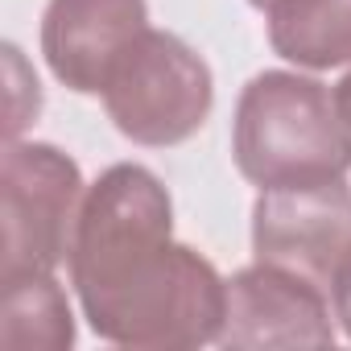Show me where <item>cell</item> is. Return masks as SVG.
I'll list each match as a JSON object with an SVG mask.
<instances>
[{
	"instance_id": "13",
	"label": "cell",
	"mask_w": 351,
	"mask_h": 351,
	"mask_svg": "<svg viewBox=\"0 0 351 351\" xmlns=\"http://www.w3.org/2000/svg\"><path fill=\"white\" fill-rule=\"evenodd\" d=\"M248 5H252V9H269V5H273V0H248Z\"/></svg>"
},
{
	"instance_id": "11",
	"label": "cell",
	"mask_w": 351,
	"mask_h": 351,
	"mask_svg": "<svg viewBox=\"0 0 351 351\" xmlns=\"http://www.w3.org/2000/svg\"><path fill=\"white\" fill-rule=\"evenodd\" d=\"M330 310H335V322L343 326V335L351 339V252L339 261V269L330 277Z\"/></svg>"
},
{
	"instance_id": "7",
	"label": "cell",
	"mask_w": 351,
	"mask_h": 351,
	"mask_svg": "<svg viewBox=\"0 0 351 351\" xmlns=\"http://www.w3.org/2000/svg\"><path fill=\"white\" fill-rule=\"evenodd\" d=\"M145 29V0H50L42 13V54L62 87L99 95L116 58Z\"/></svg>"
},
{
	"instance_id": "5",
	"label": "cell",
	"mask_w": 351,
	"mask_h": 351,
	"mask_svg": "<svg viewBox=\"0 0 351 351\" xmlns=\"http://www.w3.org/2000/svg\"><path fill=\"white\" fill-rule=\"evenodd\" d=\"M256 261L314 277L330 293L339 261L351 252V186L343 178L261 191L252 207Z\"/></svg>"
},
{
	"instance_id": "12",
	"label": "cell",
	"mask_w": 351,
	"mask_h": 351,
	"mask_svg": "<svg viewBox=\"0 0 351 351\" xmlns=\"http://www.w3.org/2000/svg\"><path fill=\"white\" fill-rule=\"evenodd\" d=\"M330 91H335V108H339L343 124L351 128V71H347V75H343V79H339V83H335Z\"/></svg>"
},
{
	"instance_id": "9",
	"label": "cell",
	"mask_w": 351,
	"mask_h": 351,
	"mask_svg": "<svg viewBox=\"0 0 351 351\" xmlns=\"http://www.w3.org/2000/svg\"><path fill=\"white\" fill-rule=\"evenodd\" d=\"M0 339L5 347L66 351L75 343V314L54 273H21L0 281Z\"/></svg>"
},
{
	"instance_id": "3",
	"label": "cell",
	"mask_w": 351,
	"mask_h": 351,
	"mask_svg": "<svg viewBox=\"0 0 351 351\" xmlns=\"http://www.w3.org/2000/svg\"><path fill=\"white\" fill-rule=\"evenodd\" d=\"M99 99L120 136L145 149H169L207 124L215 108V79L199 50L178 34L149 25L116 58Z\"/></svg>"
},
{
	"instance_id": "2",
	"label": "cell",
	"mask_w": 351,
	"mask_h": 351,
	"mask_svg": "<svg viewBox=\"0 0 351 351\" xmlns=\"http://www.w3.org/2000/svg\"><path fill=\"white\" fill-rule=\"evenodd\" d=\"M232 157L256 191L330 182L351 169V128L335 91L298 71H261L236 99Z\"/></svg>"
},
{
	"instance_id": "4",
	"label": "cell",
	"mask_w": 351,
	"mask_h": 351,
	"mask_svg": "<svg viewBox=\"0 0 351 351\" xmlns=\"http://www.w3.org/2000/svg\"><path fill=\"white\" fill-rule=\"evenodd\" d=\"M87 186L75 157L46 141H9L0 161V281L54 273L71 256Z\"/></svg>"
},
{
	"instance_id": "8",
	"label": "cell",
	"mask_w": 351,
	"mask_h": 351,
	"mask_svg": "<svg viewBox=\"0 0 351 351\" xmlns=\"http://www.w3.org/2000/svg\"><path fill=\"white\" fill-rule=\"evenodd\" d=\"M265 25L273 54L302 71L351 62V0H273Z\"/></svg>"
},
{
	"instance_id": "6",
	"label": "cell",
	"mask_w": 351,
	"mask_h": 351,
	"mask_svg": "<svg viewBox=\"0 0 351 351\" xmlns=\"http://www.w3.org/2000/svg\"><path fill=\"white\" fill-rule=\"evenodd\" d=\"M335 310L326 285L285 265L256 261L228 277L219 347H330Z\"/></svg>"
},
{
	"instance_id": "1",
	"label": "cell",
	"mask_w": 351,
	"mask_h": 351,
	"mask_svg": "<svg viewBox=\"0 0 351 351\" xmlns=\"http://www.w3.org/2000/svg\"><path fill=\"white\" fill-rule=\"evenodd\" d=\"M66 265L79 310L104 343L141 351L219 343L228 281L173 240V203L153 169L120 161L87 186Z\"/></svg>"
},
{
	"instance_id": "10",
	"label": "cell",
	"mask_w": 351,
	"mask_h": 351,
	"mask_svg": "<svg viewBox=\"0 0 351 351\" xmlns=\"http://www.w3.org/2000/svg\"><path fill=\"white\" fill-rule=\"evenodd\" d=\"M5 54H9V79H13V104H9V141H21V99H29V104H38L42 108V91H38V75L25 66V58H21V50L17 46H5Z\"/></svg>"
}]
</instances>
